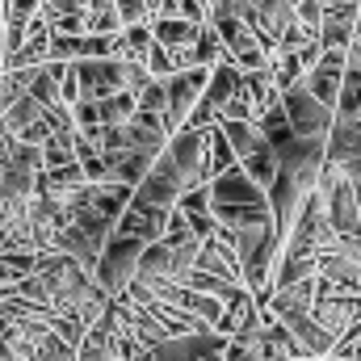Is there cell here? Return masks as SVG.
Here are the masks:
<instances>
[{
    "label": "cell",
    "instance_id": "6da1fadb",
    "mask_svg": "<svg viewBox=\"0 0 361 361\" xmlns=\"http://www.w3.org/2000/svg\"><path fill=\"white\" fill-rule=\"evenodd\" d=\"M143 248H147V244H139V240L109 235V244L101 248V257H97V265H92V286H97L105 298H118V294L135 281V269H139Z\"/></svg>",
    "mask_w": 361,
    "mask_h": 361
},
{
    "label": "cell",
    "instance_id": "7a4b0ae2",
    "mask_svg": "<svg viewBox=\"0 0 361 361\" xmlns=\"http://www.w3.org/2000/svg\"><path fill=\"white\" fill-rule=\"evenodd\" d=\"M315 277L324 281V290L361 298V240H336V248L315 257Z\"/></svg>",
    "mask_w": 361,
    "mask_h": 361
},
{
    "label": "cell",
    "instance_id": "3957f363",
    "mask_svg": "<svg viewBox=\"0 0 361 361\" xmlns=\"http://www.w3.org/2000/svg\"><path fill=\"white\" fill-rule=\"evenodd\" d=\"M281 114H286V126L294 139H328V130H332V109H324L315 97H307L302 85L281 92Z\"/></svg>",
    "mask_w": 361,
    "mask_h": 361
},
{
    "label": "cell",
    "instance_id": "277c9868",
    "mask_svg": "<svg viewBox=\"0 0 361 361\" xmlns=\"http://www.w3.org/2000/svg\"><path fill=\"white\" fill-rule=\"evenodd\" d=\"M68 76L76 85V105L80 101H105L114 92H122V63L118 59H89V63H68Z\"/></svg>",
    "mask_w": 361,
    "mask_h": 361
},
{
    "label": "cell",
    "instance_id": "5b68a950",
    "mask_svg": "<svg viewBox=\"0 0 361 361\" xmlns=\"http://www.w3.org/2000/svg\"><path fill=\"white\" fill-rule=\"evenodd\" d=\"M345 63H349V51H319V59L302 72V89L307 97H315L324 109L336 105V92H341V80H345Z\"/></svg>",
    "mask_w": 361,
    "mask_h": 361
},
{
    "label": "cell",
    "instance_id": "8992f818",
    "mask_svg": "<svg viewBox=\"0 0 361 361\" xmlns=\"http://www.w3.org/2000/svg\"><path fill=\"white\" fill-rule=\"evenodd\" d=\"M193 269L214 277V281H227V286H244V273H240V257H235V244L227 231H214L210 240L197 244V261Z\"/></svg>",
    "mask_w": 361,
    "mask_h": 361
},
{
    "label": "cell",
    "instance_id": "52a82bcc",
    "mask_svg": "<svg viewBox=\"0 0 361 361\" xmlns=\"http://www.w3.org/2000/svg\"><path fill=\"white\" fill-rule=\"evenodd\" d=\"M227 341L219 332H197V336H169L147 349V361H223Z\"/></svg>",
    "mask_w": 361,
    "mask_h": 361
},
{
    "label": "cell",
    "instance_id": "ba28073f",
    "mask_svg": "<svg viewBox=\"0 0 361 361\" xmlns=\"http://www.w3.org/2000/svg\"><path fill=\"white\" fill-rule=\"evenodd\" d=\"M164 219H169V210H156V206H139V202H130V206L118 214L114 235H126V240H139V244H160V235H164Z\"/></svg>",
    "mask_w": 361,
    "mask_h": 361
},
{
    "label": "cell",
    "instance_id": "9c48e42d",
    "mask_svg": "<svg viewBox=\"0 0 361 361\" xmlns=\"http://www.w3.org/2000/svg\"><path fill=\"white\" fill-rule=\"evenodd\" d=\"M206 193H210V206H265V189H257L252 180L244 177L240 164L210 180Z\"/></svg>",
    "mask_w": 361,
    "mask_h": 361
},
{
    "label": "cell",
    "instance_id": "30bf717a",
    "mask_svg": "<svg viewBox=\"0 0 361 361\" xmlns=\"http://www.w3.org/2000/svg\"><path fill=\"white\" fill-rule=\"evenodd\" d=\"M240 92V68L231 63V59H223V63H214L210 68V76H206V89H202V105L206 109H223L231 97Z\"/></svg>",
    "mask_w": 361,
    "mask_h": 361
},
{
    "label": "cell",
    "instance_id": "8fae6325",
    "mask_svg": "<svg viewBox=\"0 0 361 361\" xmlns=\"http://www.w3.org/2000/svg\"><path fill=\"white\" fill-rule=\"evenodd\" d=\"M332 118H336V122H353V118H361V63L357 59L345 63V80H341V92H336Z\"/></svg>",
    "mask_w": 361,
    "mask_h": 361
},
{
    "label": "cell",
    "instance_id": "7c38bea8",
    "mask_svg": "<svg viewBox=\"0 0 361 361\" xmlns=\"http://www.w3.org/2000/svg\"><path fill=\"white\" fill-rule=\"evenodd\" d=\"M147 30H152V42L164 47V51L189 47V42L197 38V25H189V21H180V17H152Z\"/></svg>",
    "mask_w": 361,
    "mask_h": 361
},
{
    "label": "cell",
    "instance_id": "4fadbf2b",
    "mask_svg": "<svg viewBox=\"0 0 361 361\" xmlns=\"http://www.w3.org/2000/svg\"><path fill=\"white\" fill-rule=\"evenodd\" d=\"M219 130H223V139H227V147H231L235 164L265 147V139L257 135V126H252V122H219Z\"/></svg>",
    "mask_w": 361,
    "mask_h": 361
},
{
    "label": "cell",
    "instance_id": "5bb4252c",
    "mask_svg": "<svg viewBox=\"0 0 361 361\" xmlns=\"http://www.w3.org/2000/svg\"><path fill=\"white\" fill-rule=\"evenodd\" d=\"M38 118H42V105H38V101H30V97L21 92V97H17V101L0 114V130H4L8 139H17V135H21L25 126H34Z\"/></svg>",
    "mask_w": 361,
    "mask_h": 361
},
{
    "label": "cell",
    "instance_id": "9a60e30c",
    "mask_svg": "<svg viewBox=\"0 0 361 361\" xmlns=\"http://www.w3.org/2000/svg\"><path fill=\"white\" fill-rule=\"evenodd\" d=\"M227 169H235V156H231V147H227L219 122H214V126L206 130V185H210L214 177H223Z\"/></svg>",
    "mask_w": 361,
    "mask_h": 361
},
{
    "label": "cell",
    "instance_id": "2e32d148",
    "mask_svg": "<svg viewBox=\"0 0 361 361\" xmlns=\"http://www.w3.org/2000/svg\"><path fill=\"white\" fill-rule=\"evenodd\" d=\"M130 114H135V97L126 89L114 92V97H105V101H97V122H101V126H126Z\"/></svg>",
    "mask_w": 361,
    "mask_h": 361
},
{
    "label": "cell",
    "instance_id": "e0dca14e",
    "mask_svg": "<svg viewBox=\"0 0 361 361\" xmlns=\"http://www.w3.org/2000/svg\"><path fill=\"white\" fill-rule=\"evenodd\" d=\"M240 169H244V177L252 180L257 189H269L273 177H277V156H273L269 147H261V152H252L248 160H240Z\"/></svg>",
    "mask_w": 361,
    "mask_h": 361
},
{
    "label": "cell",
    "instance_id": "ac0fdd59",
    "mask_svg": "<svg viewBox=\"0 0 361 361\" xmlns=\"http://www.w3.org/2000/svg\"><path fill=\"white\" fill-rule=\"evenodd\" d=\"M227 55H223V42H219V34L210 30V25H197V38H193V63L197 68H214V63H223Z\"/></svg>",
    "mask_w": 361,
    "mask_h": 361
},
{
    "label": "cell",
    "instance_id": "d6986e66",
    "mask_svg": "<svg viewBox=\"0 0 361 361\" xmlns=\"http://www.w3.org/2000/svg\"><path fill=\"white\" fill-rule=\"evenodd\" d=\"M42 173H51V169H68V164H76V156H72V143L68 139H59V135H51L42 147Z\"/></svg>",
    "mask_w": 361,
    "mask_h": 361
},
{
    "label": "cell",
    "instance_id": "ffe728a7",
    "mask_svg": "<svg viewBox=\"0 0 361 361\" xmlns=\"http://www.w3.org/2000/svg\"><path fill=\"white\" fill-rule=\"evenodd\" d=\"M114 13H118V25L130 30V25H147L152 13H147V0H114Z\"/></svg>",
    "mask_w": 361,
    "mask_h": 361
},
{
    "label": "cell",
    "instance_id": "44dd1931",
    "mask_svg": "<svg viewBox=\"0 0 361 361\" xmlns=\"http://www.w3.org/2000/svg\"><path fill=\"white\" fill-rule=\"evenodd\" d=\"M42 122H47V130H51V135H59V139H72V130H76V122H72V109H68V105H51V109H42Z\"/></svg>",
    "mask_w": 361,
    "mask_h": 361
},
{
    "label": "cell",
    "instance_id": "7402d4cb",
    "mask_svg": "<svg viewBox=\"0 0 361 361\" xmlns=\"http://www.w3.org/2000/svg\"><path fill=\"white\" fill-rule=\"evenodd\" d=\"M143 72H147L152 80H169V76H173V59H169V51L152 42V51H147V59H143Z\"/></svg>",
    "mask_w": 361,
    "mask_h": 361
},
{
    "label": "cell",
    "instance_id": "603a6c76",
    "mask_svg": "<svg viewBox=\"0 0 361 361\" xmlns=\"http://www.w3.org/2000/svg\"><path fill=\"white\" fill-rule=\"evenodd\" d=\"M177 214H210V193H206V185H197V189L180 193Z\"/></svg>",
    "mask_w": 361,
    "mask_h": 361
},
{
    "label": "cell",
    "instance_id": "cb8c5ba5",
    "mask_svg": "<svg viewBox=\"0 0 361 361\" xmlns=\"http://www.w3.org/2000/svg\"><path fill=\"white\" fill-rule=\"evenodd\" d=\"M25 92V80H21V72H0V114L17 101Z\"/></svg>",
    "mask_w": 361,
    "mask_h": 361
},
{
    "label": "cell",
    "instance_id": "d4e9b609",
    "mask_svg": "<svg viewBox=\"0 0 361 361\" xmlns=\"http://www.w3.org/2000/svg\"><path fill=\"white\" fill-rule=\"evenodd\" d=\"M294 21L311 34H319V0H294Z\"/></svg>",
    "mask_w": 361,
    "mask_h": 361
},
{
    "label": "cell",
    "instance_id": "484cf974",
    "mask_svg": "<svg viewBox=\"0 0 361 361\" xmlns=\"http://www.w3.org/2000/svg\"><path fill=\"white\" fill-rule=\"evenodd\" d=\"M13 286H17V273L0 261V290H13Z\"/></svg>",
    "mask_w": 361,
    "mask_h": 361
},
{
    "label": "cell",
    "instance_id": "4316f807",
    "mask_svg": "<svg viewBox=\"0 0 361 361\" xmlns=\"http://www.w3.org/2000/svg\"><path fill=\"white\" fill-rule=\"evenodd\" d=\"M0 361H17V357H13V353H8V349H4V345H0Z\"/></svg>",
    "mask_w": 361,
    "mask_h": 361
},
{
    "label": "cell",
    "instance_id": "83f0119b",
    "mask_svg": "<svg viewBox=\"0 0 361 361\" xmlns=\"http://www.w3.org/2000/svg\"><path fill=\"white\" fill-rule=\"evenodd\" d=\"M0 72H4V34H0Z\"/></svg>",
    "mask_w": 361,
    "mask_h": 361
},
{
    "label": "cell",
    "instance_id": "f1b7e54d",
    "mask_svg": "<svg viewBox=\"0 0 361 361\" xmlns=\"http://www.w3.org/2000/svg\"><path fill=\"white\" fill-rule=\"evenodd\" d=\"M197 4H202V8H206V13H210V0H197Z\"/></svg>",
    "mask_w": 361,
    "mask_h": 361
},
{
    "label": "cell",
    "instance_id": "f546056e",
    "mask_svg": "<svg viewBox=\"0 0 361 361\" xmlns=\"http://www.w3.org/2000/svg\"><path fill=\"white\" fill-rule=\"evenodd\" d=\"M324 361H345V357H336V353H332V357H324Z\"/></svg>",
    "mask_w": 361,
    "mask_h": 361
},
{
    "label": "cell",
    "instance_id": "4dcf8cb0",
    "mask_svg": "<svg viewBox=\"0 0 361 361\" xmlns=\"http://www.w3.org/2000/svg\"><path fill=\"white\" fill-rule=\"evenodd\" d=\"M294 361H307V357H294Z\"/></svg>",
    "mask_w": 361,
    "mask_h": 361
}]
</instances>
